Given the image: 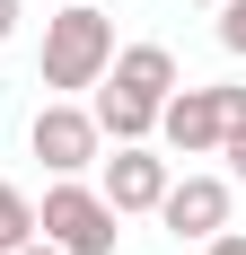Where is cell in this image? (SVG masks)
Wrapping results in <instances>:
<instances>
[{
	"instance_id": "8fae6325",
	"label": "cell",
	"mask_w": 246,
	"mask_h": 255,
	"mask_svg": "<svg viewBox=\"0 0 246 255\" xmlns=\"http://www.w3.org/2000/svg\"><path fill=\"white\" fill-rule=\"evenodd\" d=\"M220 158H229V167H238V176H246V115H238V124L220 132Z\"/></svg>"
},
{
	"instance_id": "7c38bea8",
	"label": "cell",
	"mask_w": 246,
	"mask_h": 255,
	"mask_svg": "<svg viewBox=\"0 0 246 255\" xmlns=\"http://www.w3.org/2000/svg\"><path fill=\"white\" fill-rule=\"evenodd\" d=\"M202 247H211V255H246V238H238V229H220V238H202Z\"/></svg>"
},
{
	"instance_id": "8992f818",
	"label": "cell",
	"mask_w": 246,
	"mask_h": 255,
	"mask_svg": "<svg viewBox=\"0 0 246 255\" xmlns=\"http://www.w3.org/2000/svg\"><path fill=\"white\" fill-rule=\"evenodd\" d=\"M158 220H167L176 238H220V229H229V185H220V176L167 185V194H158Z\"/></svg>"
},
{
	"instance_id": "5b68a950",
	"label": "cell",
	"mask_w": 246,
	"mask_h": 255,
	"mask_svg": "<svg viewBox=\"0 0 246 255\" xmlns=\"http://www.w3.org/2000/svg\"><path fill=\"white\" fill-rule=\"evenodd\" d=\"M97 194L115 203V220H123V211H158V194H167V158L141 150V141H123V150L106 158V185H97Z\"/></svg>"
},
{
	"instance_id": "6da1fadb",
	"label": "cell",
	"mask_w": 246,
	"mask_h": 255,
	"mask_svg": "<svg viewBox=\"0 0 246 255\" xmlns=\"http://www.w3.org/2000/svg\"><path fill=\"white\" fill-rule=\"evenodd\" d=\"M115 62V26L88 0H62V18H44V88H97Z\"/></svg>"
},
{
	"instance_id": "30bf717a",
	"label": "cell",
	"mask_w": 246,
	"mask_h": 255,
	"mask_svg": "<svg viewBox=\"0 0 246 255\" xmlns=\"http://www.w3.org/2000/svg\"><path fill=\"white\" fill-rule=\"evenodd\" d=\"M220 44L246 53V0H220Z\"/></svg>"
},
{
	"instance_id": "277c9868",
	"label": "cell",
	"mask_w": 246,
	"mask_h": 255,
	"mask_svg": "<svg viewBox=\"0 0 246 255\" xmlns=\"http://www.w3.org/2000/svg\"><path fill=\"white\" fill-rule=\"evenodd\" d=\"M158 132H167V150H185V158L220 150V132H229V115H220V88H176V97L158 106Z\"/></svg>"
},
{
	"instance_id": "3957f363",
	"label": "cell",
	"mask_w": 246,
	"mask_h": 255,
	"mask_svg": "<svg viewBox=\"0 0 246 255\" xmlns=\"http://www.w3.org/2000/svg\"><path fill=\"white\" fill-rule=\"evenodd\" d=\"M26 141H35V158H44L53 176H79V167H97V141L106 132L79 115V106H44L35 124H26Z\"/></svg>"
},
{
	"instance_id": "52a82bcc",
	"label": "cell",
	"mask_w": 246,
	"mask_h": 255,
	"mask_svg": "<svg viewBox=\"0 0 246 255\" xmlns=\"http://www.w3.org/2000/svg\"><path fill=\"white\" fill-rule=\"evenodd\" d=\"M106 88H123V97H141V106H167L185 79H176V53L167 44H123L115 62H106Z\"/></svg>"
},
{
	"instance_id": "4fadbf2b",
	"label": "cell",
	"mask_w": 246,
	"mask_h": 255,
	"mask_svg": "<svg viewBox=\"0 0 246 255\" xmlns=\"http://www.w3.org/2000/svg\"><path fill=\"white\" fill-rule=\"evenodd\" d=\"M9 35H18V0H0V44H9Z\"/></svg>"
},
{
	"instance_id": "7a4b0ae2",
	"label": "cell",
	"mask_w": 246,
	"mask_h": 255,
	"mask_svg": "<svg viewBox=\"0 0 246 255\" xmlns=\"http://www.w3.org/2000/svg\"><path fill=\"white\" fill-rule=\"evenodd\" d=\"M35 238H53L62 255H115V203L62 176L44 194V211H35Z\"/></svg>"
},
{
	"instance_id": "ba28073f",
	"label": "cell",
	"mask_w": 246,
	"mask_h": 255,
	"mask_svg": "<svg viewBox=\"0 0 246 255\" xmlns=\"http://www.w3.org/2000/svg\"><path fill=\"white\" fill-rule=\"evenodd\" d=\"M88 124L106 132V141H149V132H158V106H141V97H123V88H97V115H88Z\"/></svg>"
},
{
	"instance_id": "9c48e42d",
	"label": "cell",
	"mask_w": 246,
	"mask_h": 255,
	"mask_svg": "<svg viewBox=\"0 0 246 255\" xmlns=\"http://www.w3.org/2000/svg\"><path fill=\"white\" fill-rule=\"evenodd\" d=\"M26 238H35V203H26L18 185H0V255L26 247Z\"/></svg>"
},
{
	"instance_id": "5bb4252c",
	"label": "cell",
	"mask_w": 246,
	"mask_h": 255,
	"mask_svg": "<svg viewBox=\"0 0 246 255\" xmlns=\"http://www.w3.org/2000/svg\"><path fill=\"white\" fill-rule=\"evenodd\" d=\"M9 255H62V247H53V238H26V247H9Z\"/></svg>"
}]
</instances>
